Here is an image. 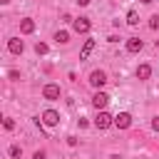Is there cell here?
Returning a JSON list of instances; mask_svg holds the SVG:
<instances>
[{
	"instance_id": "1",
	"label": "cell",
	"mask_w": 159,
	"mask_h": 159,
	"mask_svg": "<svg viewBox=\"0 0 159 159\" xmlns=\"http://www.w3.org/2000/svg\"><path fill=\"white\" fill-rule=\"evenodd\" d=\"M109 124H114V117H112V114H107L104 109H99V112H97V117H94V127H97V129H107Z\"/></svg>"
},
{
	"instance_id": "2",
	"label": "cell",
	"mask_w": 159,
	"mask_h": 159,
	"mask_svg": "<svg viewBox=\"0 0 159 159\" xmlns=\"http://www.w3.org/2000/svg\"><path fill=\"white\" fill-rule=\"evenodd\" d=\"M89 84H92L94 89H102V87L107 84V75H104L102 70H94V72L89 75Z\"/></svg>"
},
{
	"instance_id": "3",
	"label": "cell",
	"mask_w": 159,
	"mask_h": 159,
	"mask_svg": "<svg viewBox=\"0 0 159 159\" xmlns=\"http://www.w3.org/2000/svg\"><path fill=\"white\" fill-rule=\"evenodd\" d=\"M42 124H47V127H57V124H60V114H57L55 109H45V112H42Z\"/></svg>"
},
{
	"instance_id": "4",
	"label": "cell",
	"mask_w": 159,
	"mask_h": 159,
	"mask_svg": "<svg viewBox=\"0 0 159 159\" xmlns=\"http://www.w3.org/2000/svg\"><path fill=\"white\" fill-rule=\"evenodd\" d=\"M72 27H75V32H80V35H84V32H89V27H92V22H89V17H77V20L72 22Z\"/></svg>"
},
{
	"instance_id": "5",
	"label": "cell",
	"mask_w": 159,
	"mask_h": 159,
	"mask_svg": "<svg viewBox=\"0 0 159 159\" xmlns=\"http://www.w3.org/2000/svg\"><path fill=\"white\" fill-rule=\"evenodd\" d=\"M42 97L45 99H60V84H52V82L45 84L42 87Z\"/></svg>"
},
{
	"instance_id": "6",
	"label": "cell",
	"mask_w": 159,
	"mask_h": 159,
	"mask_svg": "<svg viewBox=\"0 0 159 159\" xmlns=\"http://www.w3.org/2000/svg\"><path fill=\"white\" fill-rule=\"evenodd\" d=\"M129 124H132V114H129V112H119V114L114 117V127H117V129H127Z\"/></svg>"
},
{
	"instance_id": "7",
	"label": "cell",
	"mask_w": 159,
	"mask_h": 159,
	"mask_svg": "<svg viewBox=\"0 0 159 159\" xmlns=\"http://www.w3.org/2000/svg\"><path fill=\"white\" fill-rule=\"evenodd\" d=\"M7 50H10L12 55H22V50H25V42H22L20 37H10V40H7Z\"/></svg>"
},
{
	"instance_id": "8",
	"label": "cell",
	"mask_w": 159,
	"mask_h": 159,
	"mask_svg": "<svg viewBox=\"0 0 159 159\" xmlns=\"http://www.w3.org/2000/svg\"><path fill=\"white\" fill-rule=\"evenodd\" d=\"M107 102H109V97L104 94V92H97L94 97H92V104H94V109L99 112V109H104L107 107Z\"/></svg>"
},
{
	"instance_id": "9",
	"label": "cell",
	"mask_w": 159,
	"mask_h": 159,
	"mask_svg": "<svg viewBox=\"0 0 159 159\" xmlns=\"http://www.w3.org/2000/svg\"><path fill=\"white\" fill-rule=\"evenodd\" d=\"M20 32H22V35H30V32H35V20H32V17H25V20H20Z\"/></svg>"
},
{
	"instance_id": "10",
	"label": "cell",
	"mask_w": 159,
	"mask_h": 159,
	"mask_svg": "<svg viewBox=\"0 0 159 159\" xmlns=\"http://www.w3.org/2000/svg\"><path fill=\"white\" fill-rule=\"evenodd\" d=\"M142 47H144V42H142L139 37H129V40H127V52L134 55V52H139Z\"/></svg>"
},
{
	"instance_id": "11",
	"label": "cell",
	"mask_w": 159,
	"mask_h": 159,
	"mask_svg": "<svg viewBox=\"0 0 159 159\" xmlns=\"http://www.w3.org/2000/svg\"><path fill=\"white\" fill-rule=\"evenodd\" d=\"M137 77H139V80H149V77H152V67H149L147 62L139 65V67H137Z\"/></svg>"
},
{
	"instance_id": "12",
	"label": "cell",
	"mask_w": 159,
	"mask_h": 159,
	"mask_svg": "<svg viewBox=\"0 0 159 159\" xmlns=\"http://www.w3.org/2000/svg\"><path fill=\"white\" fill-rule=\"evenodd\" d=\"M92 50H94V40H84V47H82V52H80V60H87Z\"/></svg>"
},
{
	"instance_id": "13",
	"label": "cell",
	"mask_w": 159,
	"mask_h": 159,
	"mask_svg": "<svg viewBox=\"0 0 159 159\" xmlns=\"http://www.w3.org/2000/svg\"><path fill=\"white\" fill-rule=\"evenodd\" d=\"M55 40H57L60 45H65V42H70V32H67V30H57V32H55Z\"/></svg>"
},
{
	"instance_id": "14",
	"label": "cell",
	"mask_w": 159,
	"mask_h": 159,
	"mask_svg": "<svg viewBox=\"0 0 159 159\" xmlns=\"http://www.w3.org/2000/svg\"><path fill=\"white\" fill-rule=\"evenodd\" d=\"M127 25H139V15H137V10H129V12H127Z\"/></svg>"
},
{
	"instance_id": "15",
	"label": "cell",
	"mask_w": 159,
	"mask_h": 159,
	"mask_svg": "<svg viewBox=\"0 0 159 159\" xmlns=\"http://www.w3.org/2000/svg\"><path fill=\"white\" fill-rule=\"evenodd\" d=\"M47 50H50V47H47L45 42H37V45H35V52H37V55H47Z\"/></svg>"
},
{
	"instance_id": "16",
	"label": "cell",
	"mask_w": 159,
	"mask_h": 159,
	"mask_svg": "<svg viewBox=\"0 0 159 159\" xmlns=\"http://www.w3.org/2000/svg\"><path fill=\"white\" fill-rule=\"evenodd\" d=\"M20 154H22V149H20L17 144H12V147H10V157H12V159H20Z\"/></svg>"
},
{
	"instance_id": "17",
	"label": "cell",
	"mask_w": 159,
	"mask_h": 159,
	"mask_svg": "<svg viewBox=\"0 0 159 159\" xmlns=\"http://www.w3.org/2000/svg\"><path fill=\"white\" fill-rule=\"evenodd\" d=\"M149 27L152 30H159V15H152L149 17Z\"/></svg>"
},
{
	"instance_id": "18",
	"label": "cell",
	"mask_w": 159,
	"mask_h": 159,
	"mask_svg": "<svg viewBox=\"0 0 159 159\" xmlns=\"http://www.w3.org/2000/svg\"><path fill=\"white\" fill-rule=\"evenodd\" d=\"M2 127H5V129H12V127H15V122H12L10 117H5V122H2Z\"/></svg>"
},
{
	"instance_id": "19",
	"label": "cell",
	"mask_w": 159,
	"mask_h": 159,
	"mask_svg": "<svg viewBox=\"0 0 159 159\" xmlns=\"http://www.w3.org/2000/svg\"><path fill=\"white\" fill-rule=\"evenodd\" d=\"M32 159H45V152H42V149H37V152L32 154Z\"/></svg>"
},
{
	"instance_id": "20",
	"label": "cell",
	"mask_w": 159,
	"mask_h": 159,
	"mask_svg": "<svg viewBox=\"0 0 159 159\" xmlns=\"http://www.w3.org/2000/svg\"><path fill=\"white\" fill-rule=\"evenodd\" d=\"M152 129H154V132H159V117H154V119H152Z\"/></svg>"
},
{
	"instance_id": "21",
	"label": "cell",
	"mask_w": 159,
	"mask_h": 159,
	"mask_svg": "<svg viewBox=\"0 0 159 159\" xmlns=\"http://www.w3.org/2000/svg\"><path fill=\"white\" fill-rule=\"evenodd\" d=\"M10 80H20V72L17 70H10Z\"/></svg>"
},
{
	"instance_id": "22",
	"label": "cell",
	"mask_w": 159,
	"mask_h": 159,
	"mask_svg": "<svg viewBox=\"0 0 159 159\" xmlns=\"http://www.w3.org/2000/svg\"><path fill=\"white\" fill-rule=\"evenodd\" d=\"M77 5H82V7H84V5H89V0H77Z\"/></svg>"
},
{
	"instance_id": "23",
	"label": "cell",
	"mask_w": 159,
	"mask_h": 159,
	"mask_svg": "<svg viewBox=\"0 0 159 159\" xmlns=\"http://www.w3.org/2000/svg\"><path fill=\"white\" fill-rule=\"evenodd\" d=\"M109 159H122V157H119V154H112V157H109Z\"/></svg>"
},
{
	"instance_id": "24",
	"label": "cell",
	"mask_w": 159,
	"mask_h": 159,
	"mask_svg": "<svg viewBox=\"0 0 159 159\" xmlns=\"http://www.w3.org/2000/svg\"><path fill=\"white\" fill-rule=\"evenodd\" d=\"M139 2H144V5H149V2H154V0H139Z\"/></svg>"
},
{
	"instance_id": "25",
	"label": "cell",
	"mask_w": 159,
	"mask_h": 159,
	"mask_svg": "<svg viewBox=\"0 0 159 159\" xmlns=\"http://www.w3.org/2000/svg\"><path fill=\"white\" fill-rule=\"evenodd\" d=\"M0 2H2V5H7V2H10V0H0Z\"/></svg>"
}]
</instances>
